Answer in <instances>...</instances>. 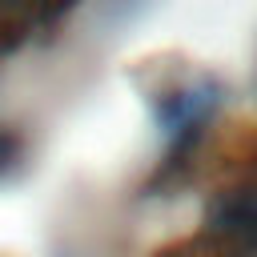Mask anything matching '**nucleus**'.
Returning <instances> with one entry per match:
<instances>
[{
    "mask_svg": "<svg viewBox=\"0 0 257 257\" xmlns=\"http://www.w3.org/2000/svg\"><path fill=\"white\" fill-rule=\"evenodd\" d=\"M217 84L209 76H173L157 96H153V112H157V124L169 141V149L181 157L201 133L205 124L213 120L217 112Z\"/></svg>",
    "mask_w": 257,
    "mask_h": 257,
    "instance_id": "nucleus-1",
    "label": "nucleus"
},
{
    "mask_svg": "<svg viewBox=\"0 0 257 257\" xmlns=\"http://www.w3.org/2000/svg\"><path fill=\"white\" fill-rule=\"evenodd\" d=\"M213 229L233 237V241H249L257 245V177L229 189L217 209H213Z\"/></svg>",
    "mask_w": 257,
    "mask_h": 257,
    "instance_id": "nucleus-2",
    "label": "nucleus"
},
{
    "mask_svg": "<svg viewBox=\"0 0 257 257\" xmlns=\"http://www.w3.org/2000/svg\"><path fill=\"white\" fill-rule=\"evenodd\" d=\"M44 20H52V12H36V8H0V56H8L12 48H20Z\"/></svg>",
    "mask_w": 257,
    "mask_h": 257,
    "instance_id": "nucleus-3",
    "label": "nucleus"
},
{
    "mask_svg": "<svg viewBox=\"0 0 257 257\" xmlns=\"http://www.w3.org/2000/svg\"><path fill=\"white\" fill-rule=\"evenodd\" d=\"M16 157H20V141L0 124V173H4V169H12V165H16Z\"/></svg>",
    "mask_w": 257,
    "mask_h": 257,
    "instance_id": "nucleus-4",
    "label": "nucleus"
}]
</instances>
